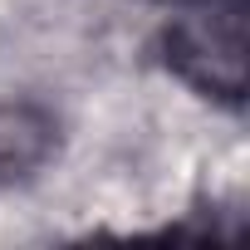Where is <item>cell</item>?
<instances>
[{"mask_svg": "<svg viewBox=\"0 0 250 250\" xmlns=\"http://www.w3.org/2000/svg\"><path fill=\"white\" fill-rule=\"evenodd\" d=\"M157 59L191 93L240 113L245 108V15L240 0H211L177 15L157 35Z\"/></svg>", "mask_w": 250, "mask_h": 250, "instance_id": "6da1fadb", "label": "cell"}, {"mask_svg": "<svg viewBox=\"0 0 250 250\" xmlns=\"http://www.w3.org/2000/svg\"><path fill=\"white\" fill-rule=\"evenodd\" d=\"M59 152V118L35 98H0V187L35 182Z\"/></svg>", "mask_w": 250, "mask_h": 250, "instance_id": "7a4b0ae2", "label": "cell"}, {"mask_svg": "<svg viewBox=\"0 0 250 250\" xmlns=\"http://www.w3.org/2000/svg\"><path fill=\"white\" fill-rule=\"evenodd\" d=\"M157 5H211V0H157Z\"/></svg>", "mask_w": 250, "mask_h": 250, "instance_id": "3957f363", "label": "cell"}]
</instances>
